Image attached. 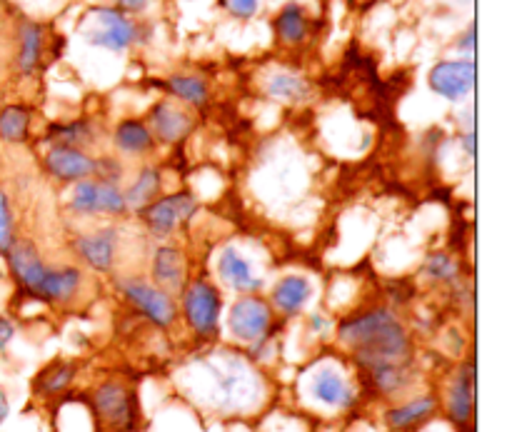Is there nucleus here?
<instances>
[{
    "mask_svg": "<svg viewBox=\"0 0 512 432\" xmlns=\"http://www.w3.org/2000/svg\"><path fill=\"white\" fill-rule=\"evenodd\" d=\"M5 258H8V270L10 275H13L15 283H18V288L23 290L28 298H35L40 278H43L45 268H48V263H45L43 255H40L38 245L28 238H18Z\"/></svg>",
    "mask_w": 512,
    "mask_h": 432,
    "instance_id": "obj_20",
    "label": "nucleus"
},
{
    "mask_svg": "<svg viewBox=\"0 0 512 432\" xmlns=\"http://www.w3.org/2000/svg\"><path fill=\"white\" fill-rule=\"evenodd\" d=\"M33 130V110L28 105H3L0 108V140L8 145H25Z\"/></svg>",
    "mask_w": 512,
    "mask_h": 432,
    "instance_id": "obj_27",
    "label": "nucleus"
},
{
    "mask_svg": "<svg viewBox=\"0 0 512 432\" xmlns=\"http://www.w3.org/2000/svg\"><path fill=\"white\" fill-rule=\"evenodd\" d=\"M88 18L93 20V28L85 30V40L93 48L110 50V53H123V50H128L138 40V28L128 18V13H123L120 8L100 5V8L90 10Z\"/></svg>",
    "mask_w": 512,
    "mask_h": 432,
    "instance_id": "obj_11",
    "label": "nucleus"
},
{
    "mask_svg": "<svg viewBox=\"0 0 512 432\" xmlns=\"http://www.w3.org/2000/svg\"><path fill=\"white\" fill-rule=\"evenodd\" d=\"M123 193L130 213L138 215L145 205H150L163 193V170L153 163H143L138 168V173L133 175V180L125 185Z\"/></svg>",
    "mask_w": 512,
    "mask_h": 432,
    "instance_id": "obj_22",
    "label": "nucleus"
},
{
    "mask_svg": "<svg viewBox=\"0 0 512 432\" xmlns=\"http://www.w3.org/2000/svg\"><path fill=\"white\" fill-rule=\"evenodd\" d=\"M418 432H458V430H455L453 425L448 423V420H445V423H443V420L435 418V420H430L428 425H423V428H420Z\"/></svg>",
    "mask_w": 512,
    "mask_h": 432,
    "instance_id": "obj_41",
    "label": "nucleus"
},
{
    "mask_svg": "<svg viewBox=\"0 0 512 432\" xmlns=\"http://www.w3.org/2000/svg\"><path fill=\"white\" fill-rule=\"evenodd\" d=\"M458 50L463 53V60H473L475 58V23L460 35L458 40Z\"/></svg>",
    "mask_w": 512,
    "mask_h": 432,
    "instance_id": "obj_37",
    "label": "nucleus"
},
{
    "mask_svg": "<svg viewBox=\"0 0 512 432\" xmlns=\"http://www.w3.org/2000/svg\"><path fill=\"white\" fill-rule=\"evenodd\" d=\"M15 333H18V328H15L13 320L3 318V315H0V350H5L10 343H13Z\"/></svg>",
    "mask_w": 512,
    "mask_h": 432,
    "instance_id": "obj_38",
    "label": "nucleus"
},
{
    "mask_svg": "<svg viewBox=\"0 0 512 432\" xmlns=\"http://www.w3.org/2000/svg\"><path fill=\"white\" fill-rule=\"evenodd\" d=\"M100 213H103L105 218H113V220L128 218L130 210H128V203H125L123 185L100 180Z\"/></svg>",
    "mask_w": 512,
    "mask_h": 432,
    "instance_id": "obj_32",
    "label": "nucleus"
},
{
    "mask_svg": "<svg viewBox=\"0 0 512 432\" xmlns=\"http://www.w3.org/2000/svg\"><path fill=\"white\" fill-rule=\"evenodd\" d=\"M85 283H88V273H85V268H80V265L48 263L33 300L53 305V308H70L75 300H80Z\"/></svg>",
    "mask_w": 512,
    "mask_h": 432,
    "instance_id": "obj_13",
    "label": "nucleus"
},
{
    "mask_svg": "<svg viewBox=\"0 0 512 432\" xmlns=\"http://www.w3.org/2000/svg\"><path fill=\"white\" fill-rule=\"evenodd\" d=\"M460 143H463L465 155H468V158H473V160H475V125H473V128L465 130L463 135H460Z\"/></svg>",
    "mask_w": 512,
    "mask_h": 432,
    "instance_id": "obj_39",
    "label": "nucleus"
},
{
    "mask_svg": "<svg viewBox=\"0 0 512 432\" xmlns=\"http://www.w3.org/2000/svg\"><path fill=\"white\" fill-rule=\"evenodd\" d=\"M118 8L123 13H143L148 8V0H118Z\"/></svg>",
    "mask_w": 512,
    "mask_h": 432,
    "instance_id": "obj_40",
    "label": "nucleus"
},
{
    "mask_svg": "<svg viewBox=\"0 0 512 432\" xmlns=\"http://www.w3.org/2000/svg\"><path fill=\"white\" fill-rule=\"evenodd\" d=\"M265 95L278 100V103L305 105L313 100L315 90H313V83L305 80L303 75L280 70V73L268 75V80H265Z\"/></svg>",
    "mask_w": 512,
    "mask_h": 432,
    "instance_id": "obj_24",
    "label": "nucleus"
},
{
    "mask_svg": "<svg viewBox=\"0 0 512 432\" xmlns=\"http://www.w3.org/2000/svg\"><path fill=\"white\" fill-rule=\"evenodd\" d=\"M115 288H118L120 298H123L140 318L148 320L153 328L170 330L180 320L175 295L165 293V290L158 288L150 278H143V275H123V278H118Z\"/></svg>",
    "mask_w": 512,
    "mask_h": 432,
    "instance_id": "obj_7",
    "label": "nucleus"
},
{
    "mask_svg": "<svg viewBox=\"0 0 512 432\" xmlns=\"http://www.w3.org/2000/svg\"><path fill=\"white\" fill-rule=\"evenodd\" d=\"M218 278L225 288L238 295H253L265 288V278L258 273L253 260L245 258L235 245H225L218 255Z\"/></svg>",
    "mask_w": 512,
    "mask_h": 432,
    "instance_id": "obj_17",
    "label": "nucleus"
},
{
    "mask_svg": "<svg viewBox=\"0 0 512 432\" xmlns=\"http://www.w3.org/2000/svg\"><path fill=\"white\" fill-rule=\"evenodd\" d=\"M15 240H18V230H15L13 205H10L8 193L0 188V255H8Z\"/></svg>",
    "mask_w": 512,
    "mask_h": 432,
    "instance_id": "obj_33",
    "label": "nucleus"
},
{
    "mask_svg": "<svg viewBox=\"0 0 512 432\" xmlns=\"http://www.w3.org/2000/svg\"><path fill=\"white\" fill-rule=\"evenodd\" d=\"M45 143L73 145V148L88 150L90 145L98 143V125L90 118H75L63 120V123H53L45 130Z\"/></svg>",
    "mask_w": 512,
    "mask_h": 432,
    "instance_id": "obj_25",
    "label": "nucleus"
},
{
    "mask_svg": "<svg viewBox=\"0 0 512 432\" xmlns=\"http://www.w3.org/2000/svg\"><path fill=\"white\" fill-rule=\"evenodd\" d=\"M195 213H198V198L193 190H175V193H160L153 203L140 210L138 218L150 238L165 243L185 223H190Z\"/></svg>",
    "mask_w": 512,
    "mask_h": 432,
    "instance_id": "obj_8",
    "label": "nucleus"
},
{
    "mask_svg": "<svg viewBox=\"0 0 512 432\" xmlns=\"http://www.w3.org/2000/svg\"><path fill=\"white\" fill-rule=\"evenodd\" d=\"M423 278L433 285H443V288H458L463 283V265H460L458 255L435 250L425 258Z\"/></svg>",
    "mask_w": 512,
    "mask_h": 432,
    "instance_id": "obj_28",
    "label": "nucleus"
},
{
    "mask_svg": "<svg viewBox=\"0 0 512 432\" xmlns=\"http://www.w3.org/2000/svg\"><path fill=\"white\" fill-rule=\"evenodd\" d=\"M165 90L173 95V100H178L180 105L193 110L208 108L210 98H213V95H210V85L205 83L200 75H170V78L165 80Z\"/></svg>",
    "mask_w": 512,
    "mask_h": 432,
    "instance_id": "obj_26",
    "label": "nucleus"
},
{
    "mask_svg": "<svg viewBox=\"0 0 512 432\" xmlns=\"http://www.w3.org/2000/svg\"><path fill=\"white\" fill-rule=\"evenodd\" d=\"M43 50H45V35L43 28L33 20L23 23L20 28V50H18V70L30 78L38 73L40 63H43Z\"/></svg>",
    "mask_w": 512,
    "mask_h": 432,
    "instance_id": "obj_29",
    "label": "nucleus"
},
{
    "mask_svg": "<svg viewBox=\"0 0 512 432\" xmlns=\"http://www.w3.org/2000/svg\"><path fill=\"white\" fill-rule=\"evenodd\" d=\"M90 410L95 423L108 432H135L140 425L138 395L125 380L105 378L90 390Z\"/></svg>",
    "mask_w": 512,
    "mask_h": 432,
    "instance_id": "obj_6",
    "label": "nucleus"
},
{
    "mask_svg": "<svg viewBox=\"0 0 512 432\" xmlns=\"http://www.w3.org/2000/svg\"><path fill=\"white\" fill-rule=\"evenodd\" d=\"M73 250L85 270L95 275H113L120 260V228L110 223L78 233L73 240Z\"/></svg>",
    "mask_w": 512,
    "mask_h": 432,
    "instance_id": "obj_10",
    "label": "nucleus"
},
{
    "mask_svg": "<svg viewBox=\"0 0 512 432\" xmlns=\"http://www.w3.org/2000/svg\"><path fill=\"white\" fill-rule=\"evenodd\" d=\"M95 178L105 180V183L123 185L125 180V163L120 155H98V173Z\"/></svg>",
    "mask_w": 512,
    "mask_h": 432,
    "instance_id": "obj_34",
    "label": "nucleus"
},
{
    "mask_svg": "<svg viewBox=\"0 0 512 432\" xmlns=\"http://www.w3.org/2000/svg\"><path fill=\"white\" fill-rule=\"evenodd\" d=\"M110 143H113L115 153L120 158L140 160L148 158L158 150L153 133H150L148 123L143 118H123L115 123L113 133H110Z\"/></svg>",
    "mask_w": 512,
    "mask_h": 432,
    "instance_id": "obj_21",
    "label": "nucleus"
},
{
    "mask_svg": "<svg viewBox=\"0 0 512 432\" xmlns=\"http://www.w3.org/2000/svg\"><path fill=\"white\" fill-rule=\"evenodd\" d=\"M78 378V363L75 360H53V363L45 365L33 380V393L38 395L40 400H53L60 398L70 385Z\"/></svg>",
    "mask_w": 512,
    "mask_h": 432,
    "instance_id": "obj_23",
    "label": "nucleus"
},
{
    "mask_svg": "<svg viewBox=\"0 0 512 432\" xmlns=\"http://www.w3.org/2000/svg\"><path fill=\"white\" fill-rule=\"evenodd\" d=\"M148 275L158 288L165 290V293L180 295L190 280L185 253L178 248V245L160 243L158 248L150 253Z\"/></svg>",
    "mask_w": 512,
    "mask_h": 432,
    "instance_id": "obj_18",
    "label": "nucleus"
},
{
    "mask_svg": "<svg viewBox=\"0 0 512 432\" xmlns=\"http://www.w3.org/2000/svg\"><path fill=\"white\" fill-rule=\"evenodd\" d=\"M275 35H278L280 43L285 45H300L308 40L310 35V18L298 3H290L275 15Z\"/></svg>",
    "mask_w": 512,
    "mask_h": 432,
    "instance_id": "obj_30",
    "label": "nucleus"
},
{
    "mask_svg": "<svg viewBox=\"0 0 512 432\" xmlns=\"http://www.w3.org/2000/svg\"><path fill=\"white\" fill-rule=\"evenodd\" d=\"M335 340L348 353L353 370L378 363H413L415 338L398 308L368 305L353 310L335 325Z\"/></svg>",
    "mask_w": 512,
    "mask_h": 432,
    "instance_id": "obj_2",
    "label": "nucleus"
},
{
    "mask_svg": "<svg viewBox=\"0 0 512 432\" xmlns=\"http://www.w3.org/2000/svg\"><path fill=\"white\" fill-rule=\"evenodd\" d=\"M223 5L233 18H240V20L253 18V15L260 10V0H223Z\"/></svg>",
    "mask_w": 512,
    "mask_h": 432,
    "instance_id": "obj_35",
    "label": "nucleus"
},
{
    "mask_svg": "<svg viewBox=\"0 0 512 432\" xmlns=\"http://www.w3.org/2000/svg\"><path fill=\"white\" fill-rule=\"evenodd\" d=\"M435 95L450 103H463L475 90V60H440L428 73Z\"/></svg>",
    "mask_w": 512,
    "mask_h": 432,
    "instance_id": "obj_16",
    "label": "nucleus"
},
{
    "mask_svg": "<svg viewBox=\"0 0 512 432\" xmlns=\"http://www.w3.org/2000/svg\"><path fill=\"white\" fill-rule=\"evenodd\" d=\"M315 295V285L308 275L300 273H288L283 278H278L270 288L268 303L273 305L275 315L278 318H298V315L305 313V308L310 305Z\"/></svg>",
    "mask_w": 512,
    "mask_h": 432,
    "instance_id": "obj_19",
    "label": "nucleus"
},
{
    "mask_svg": "<svg viewBox=\"0 0 512 432\" xmlns=\"http://www.w3.org/2000/svg\"><path fill=\"white\" fill-rule=\"evenodd\" d=\"M440 415V395L418 393L405 395L385 405L383 423L390 432H418Z\"/></svg>",
    "mask_w": 512,
    "mask_h": 432,
    "instance_id": "obj_15",
    "label": "nucleus"
},
{
    "mask_svg": "<svg viewBox=\"0 0 512 432\" xmlns=\"http://www.w3.org/2000/svg\"><path fill=\"white\" fill-rule=\"evenodd\" d=\"M10 418V398L3 388H0V425Z\"/></svg>",
    "mask_w": 512,
    "mask_h": 432,
    "instance_id": "obj_42",
    "label": "nucleus"
},
{
    "mask_svg": "<svg viewBox=\"0 0 512 432\" xmlns=\"http://www.w3.org/2000/svg\"><path fill=\"white\" fill-rule=\"evenodd\" d=\"M190 375H193L190 398L218 415L228 418L253 415L268 400V383L255 360L235 350H210L198 355Z\"/></svg>",
    "mask_w": 512,
    "mask_h": 432,
    "instance_id": "obj_1",
    "label": "nucleus"
},
{
    "mask_svg": "<svg viewBox=\"0 0 512 432\" xmlns=\"http://www.w3.org/2000/svg\"><path fill=\"white\" fill-rule=\"evenodd\" d=\"M308 328H310V333L318 335V338H328V335L335 330V323H333V318H328L325 313H310Z\"/></svg>",
    "mask_w": 512,
    "mask_h": 432,
    "instance_id": "obj_36",
    "label": "nucleus"
},
{
    "mask_svg": "<svg viewBox=\"0 0 512 432\" xmlns=\"http://www.w3.org/2000/svg\"><path fill=\"white\" fill-rule=\"evenodd\" d=\"M440 413L458 432L473 430L475 420V360H463L450 375L440 398Z\"/></svg>",
    "mask_w": 512,
    "mask_h": 432,
    "instance_id": "obj_9",
    "label": "nucleus"
},
{
    "mask_svg": "<svg viewBox=\"0 0 512 432\" xmlns=\"http://www.w3.org/2000/svg\"><path fill=\"white\" fill-rule=\"evenodd\" d=\"M275 323H278V315H275L268 298H263L260 293L240 295L225 313V333L235 345L248 348L250 360H255V363L263 358V353L273 343Z\"/></svg>",
    "mask_w": 512,
    "mask_h": 432,
    "instance_id": "obj_4",
    "label": "nucleus"
},
{
    "mask_svg": "<svg viewBox=\"0 0 512 432\" xmlns=\"http://www.w3.org/2000/svg\"><path fill=\"white\" fill-rule=\"evenodd\" d=\"M145 123H148L155 143L165 145V148H178L195 130L193 113L185 105H180L178 100L168 98L153 103V108L145 115Z\"/></svg>",
    "mask_w": 512,
    "mask_h": 432,
    "instance_id": "obj_12",
    "label": "nucleus"
},
{
    "mask_svg": "<svg viewBox=\"0 0 512 432\" xmlns=\"http://www.w3.org/2000/svg\"><path fill=\"white\" fill-rule=\"evenodd\" d=\"M68 210L75 215V218H83V220L103 218V213H100V180L85 178L70 185Z\"/></svg>",
    "mask_w": 512,
    "mask_h": 432,
    "instance_id": "obj_31",
    "label": "nucleus"
},
{
    "mask_svg": "<svg viewBox=\"0 0 512 432\" xmlns=\"http://www.w3.org/2000/svg\"><path fill=\"white\" fill-rule=\"evenodd\" d=\"M350 368L353 365L340 358L315 360L300 375V398H303V403H308L315 410H323V413H353L358 408L363 390H360L358 375Z\"/></svg>",
    "mask_w": 512,
    "mask_h": 432,
    "instance_id": "obj_3",
    "label": "nucleus"
},
{
    "mask_svg": "<svg viewBox=\"0 0 512 432\" xmlns=\"http://www.w3.org/2000/svg\"><path fill=\"white\" fill-rule=\"evenodd\" d=\"M178 313L200 343H213L223 325V295L208 278H193L180 293Z\"/></svg>",
    "mask_w": 512,
    "mask_h": 432,
    "instance_id": "obj_5",
    "label": "nucleus"
},
{
    "mask_svg": "<svg viewBox=\"0 0 512 432\" xmlns=\"http://www.w3.org/2000/svg\"><path fill=\"white\" fill-rule=\"evenodd\" d=\"M43 170L55 183L73 185L78 180L95 178V173H98V155H90L88 150L73 148V145L50 143L43 155Z\"/></svg>",
    "mask_w": 512,
    "mask_h": 432,
    "instance_id": "obj_14",
    "label": "nucleus"
}]
</instances>
